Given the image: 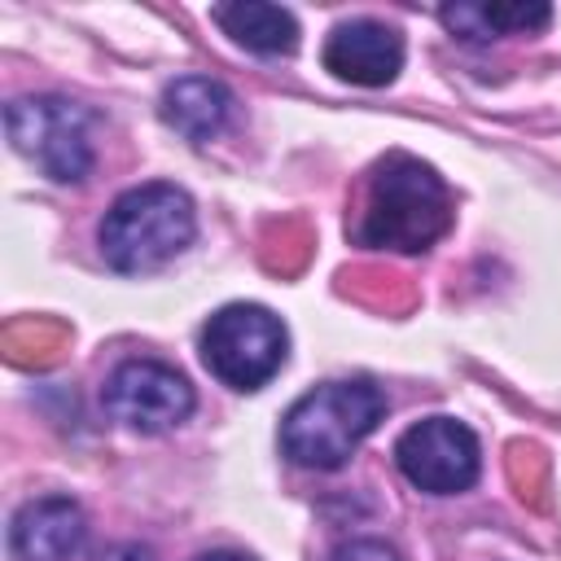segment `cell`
Instances as JSON below:
<instances>
[{
	"instance_id": "cell-1",
	"label": "cell",
	"mask_w": 561,
	"mask_h": 561,
	"mask_svg": "<svg viewBox=\"0 0 561 561\" xmlns=\"http://www.w3.org/2000/svg\"><path fill=\"white\" fill-rule=\"evenodd\" d=\"M451 228V193L434 167L412 153H386L373 167L355 241L368 250L421 254Z\"/></svg>"
},
{
	"instance_id": "cell-2",
	"label": "cell",
	"mask_w": 561,
	"mask_h": 561,
	"mask_svg": "<svg viewBox=\"0 0 561 561\" xmlns=\"http://www.w3.org/2000/svg\"><path fill=\"white\" fill-rule=\"evenodd\" d=\"M101 259L114 272H158L197 237L193 197L180 184H136L101 219Z\"/></svg>"
},
{
	"instance_id": "cell-3",
	"label": "cell",
	"mask_w": 561,
	"mask_h": 561,
	"mask_svg": "<svg viewBox=\"0 0 561 561\" xmlns=\"http://www.w3.org/2000/svg\"><path fill=\"white\" fill-rule=\"evenodd\" d=\"M386 394L373 381H324L307 390L280 421V451L298 469H342L351 451L381 425Z\"/></svg>"
},
{
	"instance_id": "cell-4",
	"label": "cell",
	"mask_w": 561,
	"mask_h": 561,
	"mask_svg": "<svg viewBox=\"0 0 561 561\" xmlns=\"http://www.w3.org/2000/svg\"><path fill=\"white\" fill-rule=\"evenodd\" d=\"M289 351V333L280 316L259 302H228L202 329V364L232 390L267 386Z\"/></svg>"
},
{
	"instance_id": "cell-5",
	"label": "cell",
	"mask_w": 561,
	"mask_h": 561,
	"mask_svg": "<svg viewBox=\"0 0 561 561\" xmlns=\"http://www.w3.org/2000/svg\"><path fill=\"white\" fill-rule=\"evenodd\" d=\"M88 110L66 96H18L4 110L13 149L57 184H79L92 171Z\"/></svg>"
},
{
	"instance_id": "cell-6",
	"label": "cell",
	"mask_w": 561,
	"mask_h": 561,
	"mask_svg": "<svg viewBox=\"0 0 561 561\" xmlns=\"http://www.w3.org/2000/svg\"><path fill=\"white\" fill-rule=\"evenodd\" d=\"M394 465L399 473L425 491V495H456L478 482L482 451L478 438L465 421L456 416H425L408 425L394 443Z\"/></svg>"
},
{
	"instance_id": "cell-7",
	"label": "cell",
	"mask_w": 561,
	"mask_h": 561,
	"mask_svg": "<svg viewBox=\"0 0 561 561\" xmlns=\"http://www.w3.org/2000/svg\"><path fill=\"white\" fill-rule=\"evenodd\" d=\"M105 412L136 430V434H162L175 430L180 421H188L193 412V386L162 359H123L101 390Z\"/></svg>"
},
{
	"instance_id": "cell-8",
	"label": "cell",
	"mask_w": 561,
	"mask_h": 561,
	"mask_svg": "<svg viewBox=\"0 0 561 561\" xmlns=\"http://www.w3.org/2000/svg\"><path fill=\"white\" fill-rule=\"evenodd\" d=\"M324 70L342 83L386 88L403 70V35L377 18L337 22L324 39Z\"/></svg>"
},
{
	"instance_id": "cell-9",
	"label": "cell",
	"mask_w": 561,
	"mask_h": 561,
	"mask_svg": "<svg viewBox=\"0 0 561 561\" xmlns=\"http://www.w3.org/2000/svg\"><path fill=\"white\" fill-rule=\"evenodd\" d=\"M88 539V517L70 495H39L13 513L9 548L18 561H70Z\"/></svg>"
},
{
	"instance_id": "cell-10",
	"label": "cell",
	"mask_w": 561,
	"mask_h": 561,
	"mask_svg": "<svg viewBox=\"0 0 561 561\" xmlns=\"http://www.w3.org/2000/svg\"><path fill=\"white\" fill-rule=\"evenodd\" d=\"M228 118H232V92L219 79L184 75L162 92V123L193 145L215 140L228 127Z\"/></svg>"
},
{
	"instance_id": "cell-11",
	"label": "cell",
	"mask_w": 561,
	"mask_h": 561,
	"mask_svg": "<svg viewBox=\"0 0 561 561\" xmlns=\"http://www.w3.org/2000/svg\"><path fill=\"white\" fill-rule=\"evenodd\" d=\"M210 18L224 26V35H232L241 48H250L259 57H285L298 48V18L280 4L232 0V4H215Z\"/></svg>"
},
{
	"instance_id": "cell-12",
	"label": "cell",
	"mask_w": 561,
	"mask_h": 561,
	"mask_svg": "<svg viewBox=\"0 0 561 561\" xmlns=\"http://www.w3.org/2000/svg\"><path fill=\"white\" fill-rule=\"evenodd\" d=\"M438 18L460 39H495V35L543 31L552 9L543 0H486V4H443Z\"/></svg>"
},
{
	"instance_id": "cell-13",
	"label": "cell",
	"mask_w": 561,
	"mask_h": 561,
	"mask_svg": "<svg viewBox=\"0 0 561 561\" xmlns=\"http://www.w3.org/2000/svg\"><path fill=\"white\" fill-rule=\"evenodd\" d=\"M329 561H399V552L390 543H381V539H351V543L333 548Z\"/></svg>"
},
{
	"instance_id": "cell-14",
	"label": "cell",
	"mask_w": 561,
	"mask_h": 561,
	"mask_svg": "<svg viewBox=\"0 0 561 561\" xmlns=\"http://www.w3.org/2000/svg\"><path fill=\"white\" fill-rule=\"evenodd\" d=\"M105 561H149V552H145V548H136V543H127V548H114Z\"/></svg>"
},
{
	"instance_id": "cell-15",
	"label": "cell",
	"mask_w": 561,
	"mask_h": 561,
	"mask_svg": "<svg viewBox=\"0 0 561 561\" xmlns=\"http://www.w3.org/2000/svg\"><path fill=\"white\" fill-rule=\"evenodd\" d=\"M193 561H250V557H241V552H202Z\"/></svg>"
}]
</instances>
